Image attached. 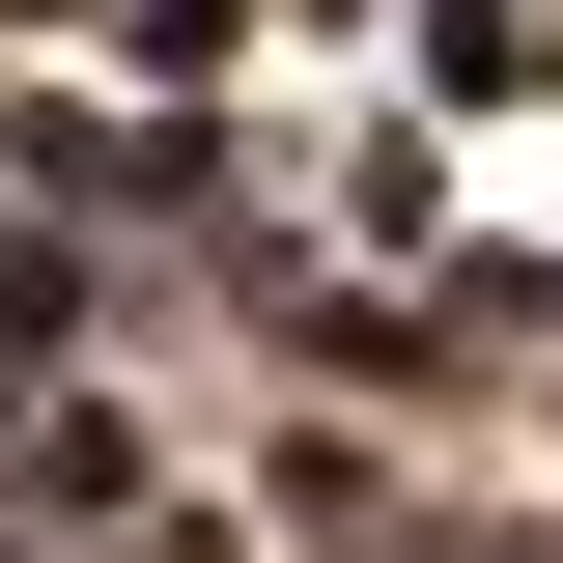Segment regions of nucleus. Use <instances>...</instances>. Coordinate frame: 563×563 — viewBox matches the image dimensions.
I'll return each instance as SVG.
<instances>
[{"mask_svg":"<svg viewBox=\"0 0 563 563\" xmlns=\"http://www.w3.org/2000/svg\"><path fill=\"white\" fill-rule=\"evenodd\" d=\"M225 507H254V563H451V479H422V422H366V395H282Z\"/></svg>","mask_w":563,"mask_h":563,"instance_id":"obj_1","label":"nucleus"},{"mask_svg":"<svg viewBox=\"0 0 563 563\" xmlns=\"http://www.w3.org/2000/svg\"><path fill=\"white\" fill-rule=\"evenodd\" d=\"M282 254H451V113H339L310 141V225Z\"/></svg>","mask_w":563,"mask_h":563,"instance_id":"obj_2","label":"nucleus"},{"mask_svg":"<svg viewBox=\"0 0 563 563\" xmlns=\"http://www.w3.org/2000/svg\"><path fill=\"white\" fill-rule=\"evenodd\" d=\"M422 113H563V0H395Z\"/></svg>","mask_w":563,"mask_h":563,"instance_id":"obj_3","label":"nucleus"},{"mask_svg":"<svg viewBox=\"0 0 563 563\" xmlns=\"http://www.w3.org/2000/svg\"><path fill=\"white\" fill-rule=\"evenodd\" d=\"M113 310H141V282L85 254L57 198H0V366H113Z\"/></svg>","mask_w":563,"mask_h":563,"instance_id":"obj_4","label":"nucleus"}]
</instances>
